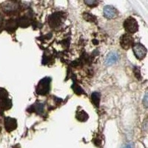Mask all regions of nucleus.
I'll use <instances>...</instances> for the list:
<instances>
[{
	"instance_id": "6e6552de",
	"label": "nucleus",
	"mask_w": 148,
	"mask_h": 148,
	"mask_svg": "<svg viewBox=\"0 0 148 148\" xmlns=\"http://www.w3.org/2000/svg\"><path fill=\"white\" fill-rule=\"evenodd\" d=\"M5 128L8 131H12L14 129L16 128L17 123L16 120L12 118H6L5 119Z\"/></svg>"
},
{
	"instance_id": "20e7f679",
	"label": "nucleus",
	"mask_w": 148,
	"mask_h": 148,
	"mask_svg": "<svg viewBox=\"0 0 148 148\" xmlns=\"http://www.w3.org/2000/svg\"><path fill=\"white\" fill-rule=\"evenodd\" d=\"M120 44L123 49L127 50L133 44V38L129 34H125L120 39Z\"/></svg>"
},
{
	"instance_id": "4468645a",
	"label": "nucleus",
	"mask_w": 148,
	"mask_h": 148,
	"mask_svg": "<svg viewBox=\"0 0 148 148\" xmlns=\"http://www.w3.org/2000/svg\"><path fill=\"white\" fill-rule=\"evenodd\" d=\"M84 3L88 5V6H93V5L97 4V2L95 0H86V1H84Z\"/></svg>"
},
{
	"instance_id": "7ed1b4c3",
	"label": "nucleus",
	"mask_w": 148,
	"mask_h": 148,
	"mask_svg": "<svg viewBox=\"0 0 148 148\" xmlns=\"http://www.w3.org/2000/svg\"><path fill=\"white\" fill-rule=\"evenodd\" d=\"M133 50L136 57L138 59H139V60L143 59L146 56L147 49L145 48V47L143 45L137 43V44L133 45Z\"/></svg>"
},
{
	"instance_id": "1a4fd4ad",
	"label": "nucleus",
	"mask_w": 148,
	"mask_h": 148,
	"mask_svg": "<svg viewBox=\"0 0 148 148\" xmlns=\"http://www.w3.org/2000/svg\"><path fill=\"white\" fill-rule=\"evenodd\" d=\"M100 98H101V95H100L99 92H95L91 95V99H92V103H93L97 108H99V105Z\"/></svg>"
},
{
	"instance_id": "f8f14e48",
	"label": "nucleus",
	"mask_w": 148,
	"mask_h": 148,
	"mask_svg": "<svg viewBox=\"0 0 148 148\" xmlns=\"http://www.w3.org/2000/svg\"><path fill=\"white\" fill-rule=\"evenodd\" d=\"M18 24H19V25H20L21 27H27V26L29 25V20L27 18L22 17V18H21L20 19L18 20Z\"/></svg>"
},
{
	"instance_id": "f3484780",
	"label": "nucleus",
	"mask_w": 148,
	"mask_h": 148,
	"mask_svg": "<svg viewBox=\"0 0 148 148\" xmlns=\"http://www.w3.org/2000/svg\"><path fill=\"white\" fill-rule=\"evenodd\" d=\"M2 17H1V16H0V25H1V24H2Z\"/></svg>"
},
{
	"instance_id": "2eb2a0df",
	"label": "nucleus",
	"mask_w": 148,
	"mask_h": 148,
	"mask_svg": "<svg viewBox=\"0 0 148 148\" xmlns=\"http://www.w3.org/2000/svg\"><path fill=\"white\" fill-rule=\"evenodd\" d=\"M143 104L145 108H148V92L146 93L143 99Z\"/></svg>"
},
{
	"instance_id": "423d86ee",
	"label": "nucleus",
	"mask_w": 148,
	"mask_h": 148,
	"mask_svg": "<svg viewBox=\"0 0 148 148\" xmlns=\"http://www.w3.org/2000/svg\"><path fill=\"white\" fill-rule=\"evenodd\" d=\"M119 59V55L116 52H111L108 53L106 59H105V64L107 65H112V64H115L117 62Z\"/></svg>"
},
{
	"instance_id": "dca6fc26",
	"label": "nucleus",
	"mask_w": 148,
	"mask_h": 148,
	"mask_svg": "<svg viewBox=\"0 0 148 148\" xmlns=\"http://www.w3.org/2000/svg\"><path fill=\"white\" fill-rule=\"evenodd\" d=\"M121 148H133V143H128L125 145Z\"/></svg>"
},
{
	"instance_id": "ddd939ff",
	"label": "nucleus",
	"mask_w": 148,
	"mask_h": 148,
	"mask_svg": "<svg viewBox=\"0 0 148 148\" xmlns=\"http://www.w3.org/2000/svg\"><path fill=\"white\" fill-rule=\"evenodd\" d=\"M43 110H44V104L39 103V104H36V111L38 113H42L43 112Z\"/></svg>"
},
{
	"instance_id": "f257e3e1",
	"label": "nucleus",
	"mask_w": 148,
	"mask_h": 148,
	"mask_svg": "<svg viewBox=\"0 0 148 148\" xmlns=\"http://www.w3.org/2000/svg\"><path fill=\"white\" fill-rule=\"evenodd\" d=\"M124 27L127 32L130 34H134L138 31V25L137 21L133 17H128L124 22Z\"/></svg>"
},
{
	"instance_id": "39448f33",
	"label": "nucleus",
	"mask_w": 148,
	"mask_h": 148,
	"mask_svg": "<svg viewBox=\"0 0 148 148\" xmlns=\"http://www.w3.org/2000/svg\"><path fill=\"white\" fill-rule=\"evenodd\" d=\"M118 11L115 8L112 7L111 5H107L104 8V15L108 18H113L117 16Z\"/></svg>"
},
{
	"instance_id": "0eeeda50",
	"label": "nucleus",
	"mask_w": 148,
	"mask_h": 148,
	"mask_svg": "<svg viewBox=\"0 0 148 148\" xmlns=\"http://www.w3.org/2000/svg\"><path fill=\"white\" fill-rule=\"evenodd\" d=\"M2 8L4 11L11 12L16 10L18 5L14 2H5L2 5Z\"/></svg>"
},
{
	"instance_id": "9b49d317",
	"label": "nucleus",
	"mask_w": 148,
	"mask_h": 148,
	"mask_svg": "<svg viewBox=\"0 0 148 148\" xmlns=\"http://www.w3.org/2000/svg\"><path fill=\"white\" fill-rule=\"evenodd\" d=\"M76 118L78 120H79L80 121H84L88 119V115L84 112V111H82V112H79L76 115Z\"/></svg>"
},
{
	"instance_id": "9d476101",
	"label": "nucleus",
	"mask_w": 148,
	"mask_h": 148,
	"mask_svg": "<svg viewBox=\"0 0 148 148\" xmlns=\"http://www.w3.org/2000/svg\"><path fill=\"white\" fill-rule=\"evenodd\" d=\"M17 27V23L15 20H9L7 22L6 25H5V28L6 30L10 31V30H14Z\"/></svg>"
},
{
	"instance_id": "f03ea898",
	"label": "nucleus",
	"mask_w": 148,
	"mask_h": 148,
	"mask_svg": "<svg viewBox=\"0 0 148 148\" xmlns=\"http://www.w3.org/2000/svg\"><path fill=\"white\" fill-rule=\"evenodd\" d=\"M50 82L51 79L48 77L45 78L39 82L36 87V92L39 95H45L50 90Z\"/></svg>"
}]
</instances>
